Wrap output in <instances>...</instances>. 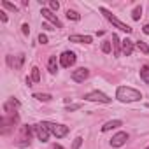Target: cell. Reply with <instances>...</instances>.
I'll use <instances>...</instances> for the list:
<instances>
[{
	"mask_svg": "<svg viewBox=\"0 0 149 149\" xmlns=\"http://www.w3.org/2000/svg\"><path fill=\"white\" fill-rule=\"evenodd\" d=\"M116 98H118L119 102L128 104V102H137V100H140V98H142V93H140L139 90L130 88V86H119L118 91H116Z\"/></svg>",
	"mask_w": 149,
	"mask_h": 149,
	"instance_id": "6da1fadb",
	"label": "cell"
},
{
	"mask_svg": "<svg viewBox=\"0 0 149 149\" xmlns=\"http://www.w3.org/2000/svg\"><path fill=\"white\" fill-rule=\"evenodd\" d=\"M47 130H49V133H53L56 139H63L67 133H68V126H65V125H58V123H51V121H44L42 123Z\"/></svg>",
	"mask_w": 149,
	"mask_h": 149,
	"instance_id": "7a4b0ae2",
	"label": "cell"
},
{
	"mask_svg": "<svg viewBox=\"0 0 149 149\" xmlns=\"http://www.w3.org/2000/svg\"><path fill=\"white\" fill-rule=\"evenodd\" d=\"M100 13H102V14H104V16H105V18H107V19H109V21H111V23H112L114 26H116V28H119V30H123V32H126V33H130V32H132V28H130V26H128L126 23L119 21V19H118V18H116V16H114L112 13H109L107 9L100 7Z\"/></svg>",
	"mask_w": 149,
	"mask_h": 149,
	"instance_id": "3957f363",
	"label": "cell"
},
{
	"mask_svg": "<svg viewBox=\"0 0 149 149\" xmlns=\"http://www.w3.org/2000/svg\"><path fill=\"white\" fill-rule=\"evenodd\" d=\"M84 98H86L88 102H102V104H109V102H111V98H109L105 93H102V91H90Z\"/></svg>",
	"mask_w": 149,
	"mask_h": 149,
	"instance_id": "277c9868",
	"label": "cell"
},
{
	"mask_svg": "<svg viewBox=\"0 0 149 149\" xmlns=\"http://www.w3.org/2000/svg\"><path fill=\"white\" fill-rule=\"evenodd\" d=\"M90 76V70L84 68V67H79L72 72V81H76V83H84Z\"/></svg>",
	"mask_w": 149,
	"mask_h": 149,
	"instance_id": "5b68a950",
	"label": "cell"
},
{
	"mask_svg": "<svg viewBox=\"0 0 149 149\" xmlns=\"http://www.w3.org/2000/svg\"><path fill=\"white\" fill-rule=\"evenodd\" d=\"M74 63H76V54H74L72 51H65V53H61V56H60V65H61V67L68 68V67H72Z\"/></svg>",
	"mask_w": 149,
	"mask_h": 149,
	"instance_id": "8992f818",
	"label": "cell"
},
{
	"mask_svg": "<svg viewBox=\"0 0 149 149\" xmlns=\"http://www.w3.org/2000/svg\"><path fill=\"white\" fill-rule=\"evenodd\" d=\"M42 16H44V18H46L53 26L61 28V21L58 19V16H56V14H53V11H51V9H44V7H42Z\"/></svg>",
	"mask_w": 149,
	"mask_h": 149,
	"instance_id": "52a82bcc",
	"label": "cell"
},
{
	"mask_svg": "<svg viewBox=\"0 0 149 149\" xmlns=\"http://www.w3.org/2000/svg\"><path fill=\"white\" fill-rule=\"evenodd\" d=\"M126 140H128V133H126V132H118V133L111 139V146H112V147H121Z\"/></svg>",
	"mask_w": 149,
	"mask_h": 149,
	"instance_id": "ba28073f",
	"label": "cell"
},
{
	"mask_svg": "<svg viewBox=\"0 0 149 149\" xmlns=\"http://www.w3.org/2000/svg\"><path fill=\"white\" fill-rule=\"evenodd\" d=\"M33 128H35V133H37V137H39V140H40V142H47V139H49V130H47L42 123L35 125Z\"/></svg>",
	"mask_w": 149,
	"mask_h": 149,
	"instance_id": "9c48e42d",
	"label": "cell"
},
{
	"mask_svg": "<svg viewBox=\"0 0 149 149\" xmlns=\"http://www.w3.org/2000/svg\"><path fill=\"white\" fill-rule=\"evenodd\" d=\"M133 42L130 40V39H125V40H121V49H123V54H126V56H130L132 53H133Z\"/></svg>",
	"mask_w": 149,
	"mask_h": 149,
	"instance_id": "30bf717a",
	"label": "cell"
},
{
	"mask_svg": "<svg viewBox=\"0 0 149 149\" xmlns=\"http://www.w3.org/2000/svg\"><path fill=\"white\" fill-rule=\"evenodd\" d=\"M18 107H19V102L14 100V98H11V100H7V102L4 104V112H6V114H11V112H14V109H18Z\"/></svg>",
	"mask_w": 149,
	"mask_h": 149,
	"instance_id": "8fae6325",
	"label": "cell"
},
{
	"mask_svg": "<svg viewBox=\"0 0 149 149\" xmlns=\"http://www.w3.org/2000/svg\"><path fill=\"white\" fill-rule=\"evenodd\" d=\"M68 40L70 42H77V44H90L91 42V37L90 35H70Z\"/></svg>",
	"mask_w": 149,
	"mask_h": 149,
	"instance_id": "7c38bea8",
	"label": "cell"
},
{
	"mask_svg": "<svg viewBox=\"0 0 149 149\" xmlns=\"http://www.w3.org/2000/svg\"><path fill=\"white\" fill-rule=\"evenodd\" d=\"M123 123L119 121V119H112V121H107L104 126H102V132H109V130H114V128H118V126H121Z\"/></svg>",
	"mask_w": 149,
	"mask_h": 149,
	"instance_id": "4fadbf2b",
	"label": "cell"
},
{
	"mask_svg": "<svg viewBox=\"0 0 149 149\" xmlns=\"http://www.w3.org/2000/svg\"><path fill=\"white\" fill-rule=\"evenodd\" d=\"M119 44H121V40H119V37L114 33V35H112V47H114V56H119V54H121V51H119Z\"/></svg>",
	"mask_w": 149,
	"mask_h": 149,
	"instance_id": "5bb4252c",
	"label": "cell"
},
{
	"mask_svg": "<svg viewBox=\"0 0 149 149\" xmlns=\"http://www.w3.org/2000/svg\"><path fill=\"white\" fill-rule=\"evenodd\" d=\"M47 70H49L51 74H54V72L58 70V63H56V56H51V58H49V61H47Z\"/></svg>",
	"mask_w": 149,
	"mask_h": 149,
	"instance_id": "9a60e30c",
	"label": "cell"
},
{
	"mask_svg": "<svg viewBox=\"0 0 149 149\" xmlns=\"http://www.w3.org/2000/svg\"><path fill=\"white\" fill-rule=\"evenodd\" d=\"M140 77H142L144 83H149V63L140 68Z\"/></svg>",
	"mask_w": 149,
	"mask_h": 149,
	"instance_id": "2e32d148",
	"label": "cell"
},
{
	"mask_svg": "<svg viewBox=\"0 0 149 149\" xmlns=\"http://www.w3.org/2000/svg\"><path fill=\"white\" fill-rule=\"evenodd\" d=\"M33 98H37V100H40V102H49V100H51V95H49V93H35Z\"/></svg>",
	"mask_w": 149,
	"mask_h": 149,
	"instance_id": "e0dca14e",
	"label": "cell"
},
{
	"mask_svg": "<svg viewBox=\"0 0 149 149\" xmlns=\"http://www.w3.org/2000/svg\"><path fill=\"white\" fill-rule=\"evenodd\" d=\"M135 46H137V49H140V51H142L144 54H149V46H147L146 42H142V40H139V42H137Z\"/></svg>",
	"mask_w": 149,
	"mask_h": 149,
	"instance_id": "ac0fdd59",
	"label": "cell"
},
{
	"mask_svg": "<svg viewBox=\"0 0 149 149\" xmlns=\"http://www.w3.org/2000/svg\"><path fill=\"white\" fill-rule=\"evenodd\" d=\"M30 79H32L33 83H39V81H40V72H39V68H37V67H33V68H32V77H30Z\"/></svg>",
	"mask_w": 149,
	"mask_h": 149,
	"instance_id": "d6986e66",
	"label": "cell"
},
{
	"mask_svg": "<svg viewBox=\"0 0 149 149\" xmlns=\"http://www.w3.org/2000/svg\"><path fill=\"white\" fill-rule=\"evenodd\" d=\"M67 18H68V19H72V21H79V19H81V16H79L76 11H70V9L67 11Z\"/></svg>",
	"mask_w": 149,
	"mask_h": 149,
	"instance_id": "ffe728a7",
	"label": "cell"
},
{
	"mask_svg": "<svg viewBox=\"0 0 149 149\" xmlns=\"http://www.w3.org/2000/svg\"><path fill=\"white\" fill-rule=\"evenodd\" d=\"M140 16H142V7L139 6V7H135V9H133V13H132V18H133L135 21H139V19H140Z\"/></svg>",
	"mask_w": 149,
	"mask_h": 149,
	"instance_id": "44dd1931",
	"label": "cell"
},
{
	"mask_svg": "<svg viewBox=\"0 0 149 149\" xmlns=\"http://www.w3.org/2000/svg\"><path fill=\"white\" fill-rule=\"evenodd\" d=\"M23 61H25V54H18V56H16V63H14V68H21Z\"/></svg>",
	"mask_w": 149,
	"mask_h": 149,
	"instance_id": "7402d4cb",
	"label": "cell"
},
{
	"mask_svg": "<svg viewBox=\"0 0 149 149\" xmlns=\"http://www.w3.org/2000/svg\"><path fill=\"white\" fill-rule=\"evenodd\" d=\"M2 6H4V7H7L9 11H14V13L18 11V7H16L14 4H11V2H7V0H2Z\"/></svg>",
	"mask_w": 149,
	"mask_h": 149,
	"instance_id": "603a6c76",
	"label": "cell"
},
{
	"mask_svg": "<svg viewBox=\"0 0 149 149\" xmlns=\"http://www.w3.org/2000/svg\"><path fill=\"white\" fill-rule=\"evenodd\" d=\"M81 144H83V139H81V137H77V139H74L72 149H79V147H81Z\"/></svg>",
	"mask_w": 149,
	"mask_h": 149,
	"instance_id": "cb8c5ba5",
	"label": "cell"
},
{
	"mask_svg": "<svg viewBox=\"0 0 149 149\" xmlns=\"http://www.w3.org/2000/svg\"><path fill=\"white\" fill-rule=\"evenodd\" d=\"M49 9L51 11H58L60 9V4L56 2V0H51V2H49Z\"/></svg>",
	"mask_w": 149,
	"mask_h": 149,
	"instance_id": "d4e9b609",
	"label": "cell"
},
{
	"mask_svg": "<svg viewBox=\"0 0 149 149\" xmlns=\"http://www.w3.org/2000/svg\"><path fill=\"white\" fill-rule=\"evenodd\" d=\"M102 51L104 53H111V42H104L102 44Z\"/></svg>",
	"mask_w": 149,
	"mask_h": 149,
	"instance_id": "484cf974",
	"label": "cell"
},
{
	"mask_svg": "<svg viewBox=\"0 0 149 149\" xmlns=\"http://www.w3.org/2000/svg\"><path fill=\"white\" fill-rule=\"evenodd\" d=\"M21 32H23V33H25V35H28V33H30V26H28V25H26V23H25V25H23V26H21Z\"/></svg>",
	"mask_w": 149,
	"mask_h": 149,
	"instance_id": "4316f807",
	"label": "cell"
},
{
	"mask_svg": "<svg viewBox=\"0 0 149 149\" xmlns=\"http://www.w3.org/2000/svg\"><path fill=\"white\" fill-rule=\"evenodd\" d=\"M39 42H40V44H47V37H46L44 33H40V35H39Z\"/></svg>",
	"mask_w": 149,
	"mask_h": 149,
	"instance_id": "83f0119b",
	"label": "cell"
},
{
	"mask_svg": "<svg viewBox=\"0 0 149 149\" xmlns=\"http://www.w3.org/2000/svg\"><path fill=\"white\" fill-rule=\"evenodd\" d=\"M77 109H81V105H79V104H76V105H68V107H67V111H68V112H70V111H77Z\"/></svg>",
	"mask_w": 149,
	"mask_h": 149,
	"instance_id": "f1b7e54d",
	"label": "cell"
},
{
	"mask_svg": "<svg viewBox=\"0 0 149 149\" xmlns=\"http://www.w3.org/2000/svg\"><path fill=\"white\" fill-rule=\"evenodd\" d=\"M42 28H46V30H54L51 23H44V25H42Z\"/></svg>",
	"mask_w": 149,
	"mask_h": 149,
	"instance_id": "f546056e",
	"label": "cell"
},
{
	"mask_svg": "<svg viewBox=\"0 0 149 149\" xmlns=\"http://www.w3.org/2000/svg\"><path fill=\"white\" fill-rule=\"evenodd\" d=\"M0 19H2L4 23H7V14L6 13H0Z\"/></svg>",
	"mask_w": 149,
	"mask_h": 149,
	"instance_id": "4dcf8cb0",
	"label": "cell"
},
{
	"mask_svg": "<svg viewBox=\"0 0 149 149\" xmlns=\"http://www.w3.org/2000/svg\"><path fill=\"white\" fill-rule=\"evenodd\" d=\"M142 32H144V33H146V35H149V23H147V25H146V26H144V28H142Z\"/></svg>",
	"mask_w": 149,
	"mask_h": 149,
	"instance_id": "1f68e13d",
	"label": "cell"
},
{
	"mask_svg": "<svg viewBox=\"0 0 149 149\" xmlns=\"http://www.w3.org/2000/svg\"><path fill=\"white\" fill-rule=\"evenodd\" d=\"M54 149H63V147L61 146H54Z\"/></svg>",
	"mask_w": 149,
	"mask_h": 149,
	"instance_id": "d6a6232c",
	"label": "cell"
},
{
	"mask_svg": "<svg viewBox=\"0 0 149 149\" xmlns=\"http://www.w3.org/2000/svg\"><path fill=\"white\" fill-rule=\"evenodd\" d=\"M147 107H149V104H147Z\"/></svg>",
	"mask_w": 149,
	"mask_h": 149,
	"instance_id": "836d02e7",
	"label": "cell"
},
{
	"mask_svg": "<svg viewBox=\"0 0 149 149\" xmlns=\"http://www.w3.org/2000/svg\"><path fill=\"white\" fill-rule=\"evenodd\" d=\"M147 149H149V147H147Z\"/></svg>",
	"mask_w": 149,
	"mask_h": 149,
	"instance_id": "e575fe53",
	"label": "cell"
}]
</instances>
